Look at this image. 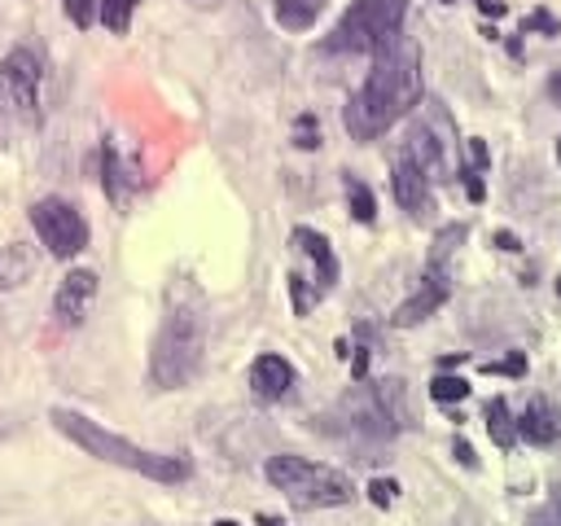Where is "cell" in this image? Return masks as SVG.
<instances>
[{
	"label": "cell",
	"instance_id": "6da1fadb",
	"mask_svg": "<svg viewBox=\"0 0 561 526\" xmlns=\"http://www.w3.org/2000/svg\"><path fill=\"white\" fill-rule=\"evenodd\" d=\"M416 101H421V48L412 39H394L373 57V70L364 75L359 92L346 101L342 123L351 140L368 145L386 136Z\"/></svg>",
	"mask_w": 561,
	"mask_h": 526
},
{
	"label": "cell",
	"instance_id": "7a4b0ae2",
	"mask_svg": "<svg viewBox=\"0 0 561 526\" xmlns=\"http://www.w3.org/2000/svg\"><path fill=\"white\" fill-rule=\"evenodd\" d=\"M202 355H206V307L197 294L188 298L175 294L149 351V381L158 390H180L197 377Z\"/></svg>",
	"mask_w": 561,
	"mask_h": 526
},
{
	"label": "cell",
	"instance_id": "3957f363",
	"mask_svg": "<svg viewBox=\"0 0 561 526\" xmlns=\"http://www.w3.org/2000/svg\"><path fill=\"white\" fill-rule=\"evenodd\" d=\"M53 425H57L70 443H79L83 451H92V456H101V460H110V465H123V469H131V473H140V478H153V482H184V478L193 473L184 456L145 451V447H136V443L110 434L105 425H96V421H88V416H79V412H70V408H53Z\"/></svg>",
	"mask_w": 561,
	"mask_h": 526
},
{
	"label": "cell",
	"instance_id": "277c9868",
	"mask_svg": "<svg viewBox=\"0 0 561 526\" xmlns=\"http://www.w3.org/2000/svg\"><path fill=\"white\" fill-rule=\"evenodd\" d=\"M267 482L294 504V508H337L346 500H355V482L320 460L307 456H272L267 460Z\"/></svg>",
	"mask_w": 561,
	"mask_h": 526
},
{
	"label": "cell",
	"instance_id": "5b68a950",
	"mask_svg": "<svg viewBox=\"0 0 561 526\" xmlns=\"http://www.w3.org/2000/svg\"><path fill=\"white\" fill-rule=\"evenodd\" d=\"M408 18V0H351L337 18L324 48L333 53H381L399 39V26Z\"/></svg>",
	"mask_w": 561,
	"mask_h": 526
},
{
	"label": "cell",
	"instance_id": "8992f818",
	"mask_svg": "<svg viewBox=\"0 0 561 526\" xmlns=\"http://www.w3.org/2000/svg\"><path fill=\"white\" fill-rule=\"evenodd\" d=\"M39 83H44V61L35 57V48H13L0 61V105L18 123H26V127H35L44 118V110H39Z\"/></svg>",
	"mask_w": 561,
	"mask_h": 526
},
{
	"label": "cell",
	"instance_id": "52a82bcc",
	"mask_svg": "<svg viewBox=\"0 0 561 526\" xmlns=\"http://www.w3.org/2000/svg\"><path fill=\"white\" fill-rule=\"evenodd\" d=\"M31 224H35V232H39V241L48 245L53 259H75V254L88 245V224H83V215H79L70 202H61V197H39V202L31 206Z\"/></svg>",
	"mask_w": 561,
	"mask_h": 526
},
{
	"label": "cell",
	"instance_id": "ba28073f",
	"mask_svg": "<svg viewBox=\"0 0 561 526\" xmlns=\"http://www.w3.org/2000/svg\"><path fill=\"white\" fill-rule=\"evenodd\" d=\"M92 298H96V272H92V267L66 272L61 285H57V294H53V316H57V324H66V329L83 324Z\"/></svg>",
	"mask_w": 561,
	"mask_h": 526
},
{
	"label": "cell",
	"instance_id": "9c48e42d",
	"mask_svg": "<svg viewBox=\"0 0 561 526\" xmlns=\"http://www.w3.org/2000/svg\"><path fill=\"white\" fill-rule=\"evenodd\" d=\"M447 294H451V285H447V272H434V267H425V276H421V289L412 294V298H403L399 307H394V324L399 329H408V324H421L425 316H434L443 302H447Z\"/></svg>",
	"mask_w": 561,
	"mask_h": 526
},
{
	"label": "cell",
	"instance_id": "30bf717a",
	"mask_svg": "<svg viewBox=\"0 0 561 526\" xmlns=\"http://www.w3.org/2000/svg\"><path fill=\"white\" fill-rule=\"evenodd\" d=\"M430 184H434V180H430L408 153L394 158V167H390V188H394V202H399L403 210L425 215V210H430Z\"/></svg>",
	"mask_w": 561,
	"mask_h": 526
},
{
	"label": "cell",
	"instance_id": "8fae6325",
	"mask_svg": "<svg viewBox=\"0 0 561 526\" xmlns=\"http://www.w3.org/2000/svg\"><path fill=\"white\" fill-rule=\"evenodd\" d=\"M517 438L535 443V447H552L561 443V408L548 395H535L526 403V412L517 416Z\"/></svg>",
	"mask_w": 561,
	"mask_h": 526
},
{
	"label": "cell",
	"instance_id": "7c38bea8",
	"mask_svg": "<svg viewBox=\"0 0 561 526\" xmlns=\"http://www.w3.org/2000/svg\"><path fill=\"white\" fill-rule=\"evenodd\" d=\"M289 241H294L298 254L311 259V289H316V294H329L333 281H337V254L329 250V241H324L316 228H294Z\"/></svg>",
	"mask_w": 561,
	"mask_h": 526
},
{
	"label": "cell",
	"instance_id": "4fadbf2b",
	"mask_svg": "<svg viewBox=\"0 0 561 526\" xmlns=\"http://www.w3.org/2000/svg\"><path fill=\"white\" fill-rule=\"evenodd\" d=\"M289 386H294V364L285 359V355H259L254 364H250V390H254V399H263V403H276L280 395H289Z\"/></svg>",
	"mask_w": 561,
	"mask_h": 526
},
{
	"label": "cell",
	"instance_id": "5bb4252c",
	"mask_svg": "<svg viewBox=\"0 0 561 526\" xmlns=\"http://www.w3.org/2000/svg\"><path fill=\"white\" fill-rule=\"evenodd\" d=\"M403 153H408V158H412V162H416V167H421L430 180H438V175L447 171V140H438L430 123H412Z\"/></svg>",
	"mask_w": 561,
	"mask_h": 526
},
{
	"label": "cell",
	"instance_id": "9a60e30c",
	"mask_svg": "<svg viewBox=\"0 0 561 526\" xmlns=\"http://www.w3.org/2000/svg\"><path fill=\"white\" fill-rule=\"evenodd\" d=\"M31 272H35V254H31V245L9 241V245L0 250V294L13 289V285H22Z\"/></svg>",
	"mask_w": 561,
	"mask_h": 526
},
{
	"label": "cell",
	"instance_id": "2e32d148",
	"mask_svg": "<svg viewBox=\"0 0 561 526\" xmlns=\"http://www.w3.org/2000/svg\"><path fill=\"white\" fill-rule=\"evenodd\" d=\"M320 9H324V0H272V13L285 31H311Z\"/></svg>",
	"mask_w": 561,
	"mask_h": 526
},
{
	"label": "cell",
	"instance_id": "e0dca14e",
	"mask_svg": "<svg viewBox=\"0 0 561 526\" xmlns=\"http://www.w3.org/2000/svg\"><path fill=\"white\" fill-rule=\"evenodd\" d=\"M486 434H491V443H495L500 451H508V447L517 443V421H513V412H508L504 399H491V403H486Z\"/></svg>",
	"mask_w": 561,
	"mask_h": 526
},
{
	"label": "cell",
	"instance_id": "ac0fdd59",
	"mask_svg": "<svg viewBox=\"0 0 561 526\" xmlns=\"http://www.w3.org/2000/svg\"><path fill=\"white\" fill-rule=\"evenodd\" d=\"M346 202H351V215H355L359 224H373V219H377V197H373V188H368L364 180L346 175Z\"/></svg>",
	"mask_w": 561,
	"mask_h": 526
},
{
	"label": "cell",
	"instance_id": "d6986e66",
	"mask_svg": "<svg viewBox=\"0 0 561 526\" xmlns=\"http://www.w3.org/2000/svg\"><path fill=\"white\" fill-rule=\"evenodd\" d=\"M136 4H140V0H101V4H96V18H101V26H105V31L123 35V31L131 26Z\"/></svg>",
	"mask_w": 561,
	"mask_h": 526
},
{
	"label": "cell",
	"instance_id": "ffe728a7",
	"mask_svg": "<svg viewBox=\"0 0 561 526\" xmlns=\"http://www.w3.org/2000/svg\"><path fill=\"white\" fill-rule=\"evenodd\" d=\"M101 167H105V193H110V202H123L127 197V180H123V162H118L114 145L101 149Z\"/></svg>",
	"mask_w": 561,
	"mask_h": 526
},
{
	"label": "cell",
	"instance_id": "44dd1931",
	"mask_svg": "<svg viewBox=\"0 0 561 526\" xmlns=\"http://www.w3.org/2000/svg\"><path fill=\"white\" fill-rule=\"evenodd\" d=\"M465 395H469V381H465V377L438 373V377L430 381V399H438V403H460Z\"/></svg>",
	"mask_w": 561,
	"mask_h": 526
},
{
	"label": "cell",
	"instance_id": "7402d4cb",
	"mask_svg": "<svg viewBox=\"0 0 561 526\" xmlns=\"http://www.w3.org/2000/svg\"><path fill=\"white\" fill-rule=\"evenodd\" d=\"M526 526H561V482L552 487V495H548V504L530 513V522H526Z\"/></svg>",
	"mask_w": 561,
	"mask_h": 526
},
{
	"label": "cell",
	"instance_id": "603a6c76",
	"mask_svg": "<svg viewBox=\"0 0 561 526\" xmlns=\"http://www.w3.org/2000/svg\"><path fill=\"white\" fill-rule=\"evenodd\" d=\"M394 495H399V482H394V478H373V482H368V500H373L377 508H390Z\"/></svg>",
	"mask_w": 561,
	"mask_h": 526
},
{
	"label": "cell",
	"instance_id": "cb8c5ba5",
	"mask_svg": "<svg viewBox=\"0 0 561 526\" xmlns=\"http://www.w3.org/2000/svg\"><path fill=\"white\" fill-rule=\"evenodd\" d=\"M61 4H66V18H70L75 26H92L101 0H61Z\"/></svg>",
	"mask_w": 561,
	"mask_h": 526
},
{
	"label": "cell",
	"instance_id": "d4e9b609",
	"mask_svg": "<svg viewBox=\"0 0 561 526\" xmlns=\"http://www.w3.org/2000/svg\"><path fill=\"white\" fill-rule=\"evenodd\" d=\"M486 373H504V377H522V373H526V359H522V355H508V359H495V364H486Z\"/></svg>",
	"mask_w": 561,
	"mask_h": 526
},
{
	"label": "cell",
	"instance_id": "484cf974",
	"mask_svg": "<svg viewBox=\"0 0 561 526\" xmlns=\"http://www.w3.org/2000/svg\"><path fill=\"white\" fill-rule=\"evenodd\" d=\"M460 175H465V193H469L473 202H482V193H486V188H482V180H478V171H473V167H460Z\"/></svg>",
	"mask_w": 561,
	"mask_h": 526
},
{
	"label": "cell",
	"instance_id": "4316f807",
	"mask_svg": "<svg viewBox=\"0 0 561 526\" xmlns=\"http://www.w3.org/2000/svg\"><path fill=\"white\" fill-rule=\"evenodd\" d=\"M469 158H473V171H482V167H486V145H482L478 136L469 140Z\"/></svg>",
	"mask_w": 561,
	"mask_h": 526
},
{
	"label": "cell",
	"instance_id": "83f0119b",
	"mask_svg": "<svg viewBox=\"0 0 561 526\" xmlns=\"http://www.w3.org/2000/svg\"><path fill=\"white\" fill-rule=\"evenodd\" d=\"M451 451H456V460H460V465H469V469L478 465V460H473V447H469L465 438H456V443H451Z\"/></svg>",
	"mask_w": 561,
	"mask_h": 526
},
{
	"label": "cell",
	"instance_id": "f1b7e54d",
	"mask_svg": "<svg viewBox=\"0 0 561 526\" xmlns=\"http://www.w3.org/2000/svg\"><path fill=\"white\" fill-rule=\"evenodd\" d=\"M495 245H500V250H508V254H517V250H522V241H517L513 232H495Z\"/></svg>",
	"mask_w": 561,
	"mask_h": 526
},
{
	"label": "cell",
	"instance_id": "f546056e",
	"mask_svg": "<svg viewBox=\"0 0 561 526\" xmlns=\"http://www.w3.org/2000/svg\"><path fill=\"white\" fill-rule=\"evenodd\" d=\"M526 26H543V31H557V22H552V18H548V13H535V18H530V22H526Z\"/></svg>",
	"mask_w": 561,
	"mask_h": 526
},
{
	"label": "cell",
	"instance_id": "4dcf8cb0",
	"mask_svg": "<svg viewBox=\"0 0 561 526\" xmlns=\"http://www.w3.org/2000/svg\"><path fill=\"white\" fill-rule=\"evenodd\" d=\"M548 92H552V101H557V105H561V70H557V75H552V83H548Z\"/></svg>",
	"mask_w": 561,
	"mask_h": 526
},
{
	"label": "cell",
	"instance_id": "1f68e13d",
	"mask_svg": "<svg viewBox=\"0 0 561 526\" xmlns=\"http://www.w3.org/2000/svg\"><path fill=\"white\" fill-rule=\"evenodd\" d=\"M259 526H280V522H276V517H267V513H263V517H259Z\"/></svg>",
	"mask_w": 561,
	"mask_h": 526
},
{
	"label": "cell",
	"instance_id": "d6a6232c",
	"mask_svg": "<svg viewBox=\"0 0 561 526\" xmlns=\"http://www.w3.org/2000/svg\"><path fill=\"white\" fill-rule=\"evenodd\" d=\"M215 526H237V522H232V517H219V522H215Z\"/></svg>",
	"mask_w": 561,
	"mask_h": 526
},
{
	"label": "cell",
	"instance_id": "836d02e7",
	"mask_svg": "<svg viewBox=\"0 0 561 526\" xmlns=\"http://www.w3.org/2000/svg\"><path fill=\"white\" fill-rule=\"evenodd\" d=\"M557 162H561V136H557Z\"/></svg>",
	"mask_w": 561,
	"mask_h": 526
},
{
	"label": "cell",
	"instance_id": "e575fe53",
	"mask_svg": "<svg viewBox=\"0 0 561 526\" xmlns=\"http://www.w3.org/2000/svg\"><path fill=\"white\" fill-rule=\"evenodd\" d=\"M557 294H561V281H557Z\"/></svg>",
	"mask_w": 561,
	"mask_h": 526
}]
</instances>
